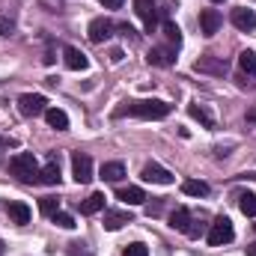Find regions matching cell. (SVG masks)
<instances>
[{"label":"cell","mask_w":256,"mask_h":256,"mask_svg":"<svg viewBox=\"0 0 256 256\" xmlns=\"http://www.w3.org/2000/svg\"><path fill=\"white\" fill-rule=\"evenodd\" d=\"M116 116H137V120H164L170 116V104L158 102V98H140V102H128L126 108L116 110Z\"/></svg>","instance_id":"6da1fadb"},{"label":"cell","mask_w":256,"mask_h":256,"mask_svg":"<svg viewBox=\"0 0 256 256\" xmlns=\"http://www.w3.org/2000/svg\"><path fill=\"white\" fill-rule=\"evenodd\" d=\"M9 170L12 176H18L21 182H33L39 179V164H36V155L33 152H18L9 158Z\"/></svg>","instance_id":"7a4b0ae2"},{"label":"cell","mask_w":256,"mask_h":256,"mask_svg":"<svg viewBox=\"0 0 256 256\" xmlns=\"http://www.w3.org/2000/svg\"><path fill=\"white\" fill-rule=\"evenodd\" d=\"M236 238V230H232V224H230V218H218L212 226H208V232H206V242L212 244V248H220V244H230Z\"/></svg>","instance_id":"3957f363"},{"label":"cell","mask_w":256,"mask_h":256,"mask_svg":"<svg viewBox=\"0 0 256 256\" xmlns=\"http://www.w3.org/2000/svg\"><path fill=\"white\" fill-rule=\"evenodd\" d=\"M18 110H21L24 116H39V114L48 110V102H45L42 92H24V96L18 98Z\"/></svg>","instance_id":"277c9868"},{"label":"cell","mask_w":256,"mask_h":256,"mask_svg":"<svg viewBox=\"0 0 256 256\" xmlns=\"http://www.w3.org/2000/svg\"><path fill=\"white\" fill-rule=\"evenodd\" d=\"M72 173H74V182L86 185L92 179V158L86 152H74L72 155Z\"/></svg>","instance_id":"5b68a950"},{"label":"cell","mask_w":256,"mask_h":256,"mask_svg":"<svg viewBox=\"0 0 256 256\" xmlns=\"http://www.w3.org/2000/svg\"><path fill=\"white\" fill-rule=\"evenodd\" d=\"M114 30H116V24L110 18H92L86 33H90V42H104V39L114 36Z\"/></svg>","instance_id":"8992f818"},{"label":"cell","mask_w":256,"mask_h":256,"mask_svg":"<svg viewBox=\"0 0 256 256\" xmlns=\"http://www.w3.org/2000/svg\"><path fill=\"white\" fill-rule=\"evenodd\" d=\"M134 12L143 18L146 30L155 33V27H158V9H155V3L152 0H134Z\"/></svg>","instance_id":"52a82bcc"},{"label":"cell","mask_w":256,"mask_h":256,"mask_svg":"<svg viewBox=\"0 0 256 256\" xmlns=\"http://www.w3.org/2000/svg\"><path fill=\"white\" fill-rule=\"evenodd\" d=\"M226 60H220V57H200L196 63H194V72H200V74H226Z\"/></svg>","instance_id":"ba28073f"},{"label":"cell","mask_w":256,"mask_h":256,"mask_svg":"<svg viewBox=\"0 0 256 256\" xmlns=\"http://www.w3.org/2000/svg\"><path fill=\"white\" fill-rule=\"evenodd\" d=\"M230 21H232V27H238V30H244V33L256 30V12H254V9H248V6H238V9H232Z\"/></svg>","instance_id":"9c48e42d"},{"label":"cell","mask_w":256,"mask_h":256,"mask_svg":"<svg viewBox=\"0 0 256 256\" xmlns=\"http://www.w3.org/2000/svg\"><path fill=\"white\" fill-rule=\"evenodd\" d=\"M143 182H152V185H173V173L164 170L161 164H146V167H143Z\"/></svg>","instance_id":"30bf717a"},{"label":"cell","mask_w":256,"mask_h":256,"mask_svg":"<svg viewBox=\"0 0 256 256\" xmlns=\"http://www.w3.org/2000/svg\"><path fill=\"white\" fill-rule=\"evenodd\" d=\"M220 12L218 9H202L200 12V27H202V36H214L220 30Z\"/></svg>","instance_id":"8fae6325"},{"label":"cell","mask_w":256,"mask_h":256,"mask_svg":"<svg viewBox=\"0 0 256 256\" xmlns=\"http://www.w3.org/2000/svg\"><path fill=\"white\" fill-rule=\"evenodd\" d=\"M149 66H158V68H170L176 63V48H152L149 51Z\"/></svg>","instance_id":"7c38bea8"},{"label":"cell","mask_w":256,"mask_h":256,"mask_svg":"<svg viewBox=\"0 0 256 256\" xmlns=\"http://www.w3.org/2000/svg\"><path fill=\"white\" fill-rule=\"evenodd\" d=\"M63 63L66 68H72V72H84L86 66H90V60H86V54L84 51H78V48H63Z\"/></svg>","instance_id":"4fadbf2b"},{"label":"cell","mask_w":256,"mask_h":256,"mask_svg":"<svg viewBox=\"0 0 256 256\" xmlns=\"http://www.w3.org/2000/svg\"><path fill=\"white\" fill-rule=\"evenodd\" d=\"M6 214H9V220L12 224H18V226H24V224H30V206L27 202H6Z\"/></svg>","instance_id":"5bb4252c"},{"label":"cell","mask_w":256,"mask_h":256,"mask_svg":"<svg viewBox=\"0 0 256 256\" xmlns=\"http://www.w3.org/2000/svg\"><path fill=\"white\" fill-rule=\"evenodd\" d=\"M126 224H131V214H128V212H116V208H114V212H104V224H102V226H104L108 232H116V230H122Z\"/></svg>","instance_id":"9a60e30c"},{"label":"cell","mask_w":256,"mask_h":256,"mask_svg":"<svg viewBox=\"0 0 256 256\" xmlns=\"http://www.w3.org/2000/svg\"><path fill=\"white\" fill-rule=\"evenodd\" d=\"M116 196H120L122 202H128V206H143V202H146V194H143V188H137V185L120 188V191H116Z\"/></svg>","instance_id":"2e32d148"},{"label":"cell","mask_w":256,"mask_h":256,"mask_svg":"<svg viewBox=\"0 0 256 256\" xmlns=\"http://www.w3.org/2000/svg\"><path fill=\"white\" fill-rule=\"evenodd\" d=\"M39 182L42 185H60V164H57V158H51V164H45L39 170Z\"/></svg>","instance_id":"e0dca14e"},{"label":"cell","mask_w":256,"mask_h":256,"mask_svg":"<svg viewBox=\"0 0 256 256\" xmlns=\"http://www.w3.org/2000/svg\"><path fill=\"white\" fill-rule=\"evenodd\" d=\"M126 176V164L122 161H108V164H102V179L104 182H120Z\"/></svg>","instance_id":"ac0fdd59"},{"label":"cell","mask_w":256,"mask_h":256,"mask_svg":"<svg viewBox=\"0 0 256 256\" xmlns=\"http://www.w3.org/2000/svg\"><path fill=\"white\" fill-rule=\"evenodd\" d=\"M194 220H191V212L185 208V206H179L173 214H170V226L173 230H179V232H188V226H191Z\"/></svg>","instance_id":"d6986e66"},{"label":"cell","mask_w":256,"mask_h":256,"mask_svg":"<svg viewBox=\"0 0 256 256\" xmlns=\"http://www.w3.org/2000/svg\"><path fill=\"white\" fill-rule=\"evenodd\" d=\"M45 120H48V126L57 128V131H66L68 128V116H66V110H60V108H48L45 110Z\"/></svg>","instance_id":"ffe728a7"},{"label":"cell","mask_w":256,"mask_h":256,"mask_svg":"<svg viewBox=\"0 0 256 256\" xmlns=\"http://www.w3.org/2000/svg\"><path fill=\"white\" fill-rule=\"evenodd\" d=\"M104 208V194H90L84 202H80V212L84 214H96V212H102Z\"/></svg>","instance_id":"44dd1931"},{"label":"cell","mask_w":256,"mask_h":256,"mask_svg":"<svg viewBox=\"0 0 256 256\" xmlns=\"http://www.w3.org/2000/svg\"><path fill=\"white\" fill-rule=\"evenodd\" d=\"M182 191L188 194V196H208V185L200 182V179H185L182 182Z\"/></svg>","instance_id":"7402d4cb"},{"label":"cell","mask_w":256,"mask_h":256,"mask_svg":"<svg viewBox=\"0 0 256 256\" xmlns=\"http://www.w3.org/2000/svg\"><path fill=\"white\" fill-rule=\"evenodd\" d=\"M238 68H242L244 74H256V54L254 51H242V54H238Z\"/></svg>","instance_id":"603a6c76"},{"label":"cell","mask_w":256,"mask_h":256,"mask_svg":"<svg viewBox=\"0 0 256 256\" xmlns=\"http://www.w3.org/2000/svg\"><path fill=\"white\" fill-rule=\"evenodd\" d=\"M188 114H191L194 120H200V122H202L206 128H212V126H214V120H212V114H208V110H206L202 104H191V108H188Z\"/></svg>","instance_id":"cb8c5ba5"},{"label":"cell","mask_w":256,"mask_h":256,"mask_svg":"<svg viewBox=\"0 0 256 256\" xmlns=\"http://www.w3.org/2000/svg\"><path fill=\"white\" fill-rule=\"evenodd\" d=\"M238 208H242L248 218H256V194H242V196H238Z\"/></svg>","instance_id":"d4e9b609"},{"label":"cell","mask_w":256,"mask_h":256,"mask_svg":"<svg viewBox=\"0 0 256 256\" xmlns=\"http://www.w3.org/2000/svg\"><path fill=\"white\" fill-rule=\"evenodd\" d=\"M164 36H167L170 48H179V45H182V33H179V27H176L173 21H167V24H164Z\"/></svg>","instance_id":"484cf974"},{"label":"cell","mask_w":256,"mask_h":256,"mask_svg":"<svg viewBox=\"0 0 256 256\" xmlns=\"http://www.w3.org/2000/svg\"><path fill=\"white\" fill-rule=\"evenodd\" d=\"M39 208H42V214H54V212H60V200L57 196H42Z\"/></svg>","instance_id":"4316f807"},{"label":"cell","mask_w":256,"mask_h":256,"mask_svg":"<svg viewBox=\"0 0 256 256\" xmlns=\"http://www.w3.org/2000/svg\"><path fill=\"white\" fill-rule=\"evenodd\" d=\"M51 218H54V224H57V226H63V230H72V226H74V218H72V214H66V212H54Z\"/></svg>","instance_id":"83f0119b"},{"label":"cell","mask_w":256,"mask_h":256,"mask_svg":"<svg viewBox=\"0 0 256 256\" xmlns=\"http://www.w3.org/2000/svg\"><path fill=\"white\" fill-rule=\"evenodd\" d=\"M68 256H92V250H90L84 242H72V244H68Z\"/></svg>","instance_id":"f1b7e54d"},{"label":"cell","mask_w":256,"mask_h":256,"mask_svg":"<svg viewBox=\"0 0 256 256\" xmlns=\"http://www.w3.org/2000/svg\"><path fill=\"white\" fill-rule=\"evenodd\" d=\"M122 256H149V250H146V244H140V242H134V244H128L126 254Z\"/></svg>","instance_id":"f546056e"},{"label":"cell","mask_w":256,"mask_h":256,"mask_svg":"<svg viewBox=\"0 0 256 256\" xmlns=\"http://www.w3.org/2000/svg\"><path fill=\"white\" fill-rule=\"evenodd\" d=\"M9 33H15V21L0 15V36H9Z\"/></svg>","instance_id":"4dcf8cb0"},{"label":"cell","mask_w":256,"mask_h":256,"mask_svg":"<svg viewBox=\"0 0 256 256\" xmlns=\"http://www.w3.org/2000/svg\"><path fill=\"white\" fill-rule=\"evenodd\" d=\"M102 6H104V9H120L122 0H102Z\"/></svg>","instance_id":"1f68e13d"},{"label":"cell","mask_w":256,"mask_h":256,"mask_svg":"<svg viewBox=\"0 0 256 256\" xmlns=\"http://www.w3.org/2000/svg\"><path fill=\"white\" fill-rule=\"evenodd\" d=\"M0 146H15V140H9V137H0Z\"/></svg>","instance_id":"d6a6232c"},{"label":"cell","mask_w":256,"mask_h":256,"mask_svg":"<svg viewBox=\"0 0 256 256\" xmlns=\"http://www.w3.org/2000/svg\"><path fill=\"white\" fill-rule=\"evenodd\" d=\"M248 256H256V244H248Z\"/></svg>","instance_id":"836d02e7"},{"label":"cell","mask_w":256,"mask_h":256,"mask_svg":"<svg viewBox=\"0 0 256 256\" xmlns=\"http://www.w3.org/2000/svg\"><path fill=\"white\" fill-rule=\"evenodd\" d=\"M6 254V244H3V242H0V256Z\"/></svg>","instance_id":"e575fe53"},{"label":"cell","mask_w":256,"mask_h":256,"mask_svg":"<svg viewBox=\"0 0 256 256\" xmlns=\"http://www.w3.org/2000/svg\"><path fill=\"white\" fill-rule=\"evenodd\" d=\"M212 3H224V0H212Z\"/></svg>","instance_id":"d590c367"},{"label":"cell","mask_w":256,"mask_h":256,"mask_svg":"<svg viewBox=\"0 0 256 256\" xmlns=\"http://www.w3.org/2000/svg\"><path fill=\"white\" fill-rule=\"evenodd\" d=\"M254 230H256V224H254Z\"/></svg>","instance_id":"8d00e7d4"}]
</instances>
